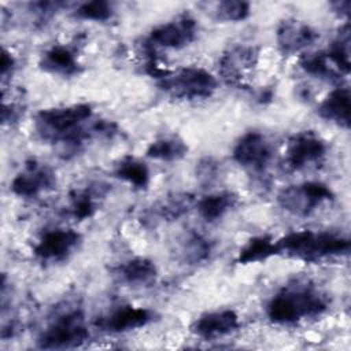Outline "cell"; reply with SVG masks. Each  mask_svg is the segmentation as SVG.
Returning a JSON list of instances; mask_svg holds the SVG:
<instances>
[{
  "instance_id": "6da1fadb",
  "label": "cell",
  "mask_w": 351,
  "mask_h": 351,
  "mask_svg": "<svg viewBox=\"0 0 351 351\" xmlns=\"http://www.w3.org/2000/svg\"><path fill=\"white\" fill-rule=\"evenodd\" d=\"M92 115L88 103L44 108L36 114L34 128L41 140L59 144L63 152H77L88 138L96 136Z\"/></svg>"
},
{
  "instance_id": "7a4b0ae2",
  "label": "cell",
  "mask_w": 351,
  "mask_h": 351,
  "mask_svg": "<svg viewBox=\"0 0 351 351\" xmlns=\"http://www.w3.org/2000/svg\"><path fill=\"white\" fill-rule=\"evenodd\" d=\"M328 308L326 295L308 281H293L276 292L266 306L267 318L277 325H292L321 315Z\"/></svg>"
},
{
  "instance_id": "3957f363",
  "label": "cell",
  "mask_w": 351,
  "mask_h": 351,
  "mask_svg": "<svg viewBox=\"0 0 351 351\" xmlns=\"http://www.w3.org/2000/svg\"><path fill=\"white\" fill-rule=\"evenodd\" d=\"M278 255L304 262H319L350 251L347 237L326 230H295L277 240Z\"/></svg>"
},
{
  "instance_id": "277c9868",
  "label": "cell",
  "mask_w": 351,
  "mask_h": 351,
  "mask_svg": "<svg viewBox=\"0 0 351 351\" xmlns=\"http://www.w3.org/2000/svg\"><path fill=\"white\" fill-rule=\"evenodd\" d=\"M158 84L170 97L191 101L208 99L218 88L217 77L197 66H184L170 70L165 77L158 80Z\"/></svg>"
},
{
  "instance_id": "5b68a950",
  "label": "cell",
  "mask_w": 351,
  "mask_h": 351,
  "mask_svg": "<svg viewBox=\"0 0 351 351\" xmlns=\"http://www.w3.org/2000/svg\"><path fill=\"white\" fill-rule=\"evenodd\" d=\"M89 337L82 311L69 310L56 318L40 333L37 344L45 350L75 348Z\"/></svg>"
},
{
  "instance_id": "8992f818",
  "label": "cell",
  "mask_w": 351,
  "mask_h": 351,
  "mask_svg": "<svg viewBox=\"0 0 351 351\" xmlns=\"http://www.w3.org/2000/svg\"><path fill=\"white\" fill-rule=\"evenodd\" d=\"M335 197L332 189L319 181H306L282 188L277 195L278 206L295 217H307Z\"/></svg>"
},
{
  "instance_id": "52a82bcc",
  "label": "cell",
  "mask_w": 351,
  "mask_h": 351,
  "mask_svg": "<svg viewBox=\"0 0 351 351\" xmlns=\"http://www.w3.org/2000/svg\"><path fill=\"white\" fill-rule=\"evenodd\" d=\"M261 59V48L254 44H233L218 60V74L230 86L244 88Z\"/></svg>"
},
{
  "instance_id": "ba28073f",
  "label": "cell",
  "mask_w": 351,
  "mask_h": 351,
  "mask_svg": "<svg viewBox=\"0 0 351 351\" xmlns=\"http://www.w3.org/2000/svg\"><path fill=\"white\" fill-rule=\"evenodd\" d=\"M328 147L325 141L313 130H302L292 134L285 145L284 165L299 171L319 165L326 156Z\"/></svg>"
},
{
  "instance_id": "9c48e42d",
  "label": "cell",
  "mask_w": 351,
  "mask_h": 351,
  "mask_svg": "<svg viewBox=\"0 0 351 351\" xmlns=\"http://www.w3.org/2000/svg\"><path fill=\"white\" fill-rule=\"evenodd\" d=\"M197 23L189 14H181L167 22L155 26L147 38L149 45L166 49H182L195 41Z\"/></svg>"
},
{
  "instance_id": "30bf717a",
  "label": "cell",
  "mask_w": 351,
  "mask_h": 351,
  "mask_svg": "<svg viewBox=\"0 0 351 351\" xmlns=\"http://www.w3.org/2000/svg\"><path fill=\"white\" fill-rule=\"evenodd\" d=\"M56 188V174L51 166L36 159L27 160L10 184L14 195L33 199Z\"/></svg>"
},
{
  "instance_id": "8fae6325",
  "label": "cell",
  "mask_w": 351,
  "mask_h": 351,
  "mask_svg": "<svg viewBox=\"0 0 351 351\" xmlns=\"http://www.w3.org/2000/svg\"><path fill=\"white\" fill-rule=\"evenodd\" d=\"M81 241V234L71 228L49 229L38 237L33 245V254L43 262H62L78 248Z\"/></svg>"
},
{
  "instance_id": "7c38bea8",
  "label": "cell",
  "mask_w": 351,
  "mask_h": 351,
  "mask_svg": "<svg viewBox=\"0 0 351 351\" xmlns=\"http://www.w3.org/2000/svg\"><path fill=\"white\" fill-rule=\"evenodd\" d=\"M232 156L241 167L262 171L273 158V145L263 133L251 130L236 141Z\"/></svg>"
},
{
  "instance_id": "4fadbf2b",
  "label": "cell",
  "mask_w": 351,
  "mask_h": 351,
  "mask_svg": "<svg viewBox=\"0 0 351 351\" xmlns=\"http://www.w3.org/2000/svg\"><path fill=\"white\" fill-rule=\"evenodd\" d=\"M155 313L138 306H119L110 313L101 315L96 321V326L106 333H126L147 326L154 321Z\"/></svg>"
},
{
  "instance_id": "5bb4252c",
  "label": "cell",
  "mask_w": 351,
  "mask_h": 351,
  "mask_svg": "<svg viewBox=\"0 0 351 351\" xmlns=\"http://www.w3.org/2000/svg\"><path fill=\"white\" fill-rule=\"evenodd\" d=\"M196 206V197L189 192H171L152 203L143 214L145 225L173 222L188 214Z\"/></svg>"
},
{
  "instance_id": "9a60e30c",
  "label": "cell",
  "mask_w": 351,
  "mask_h": 351,
  "mask_svg": "<svg viewBox=\"0 0 351 351\" xmlns=\"http://www.w3.org/2000/svg\"><path fill=\"white\" fill-rule=\"evenodd\" d=\"M318 37L319 34L313 26L295 18L281 21L276 29V44L284 55H295L307 49Z\"/></svg>"
},
{
  "instance_id": "2e32d148",
  "label": "cell",
  "mask_w": 351,
  "mask_h": 351,
  "mask_svg": "<svg viewBox=\"0 0 351 351\" xmlns=\"http://www.w3.org/2000/svg\"><path fill=\"white\" fill-rule=\"evenodd\" d=\"M240 317L230 308L207 311L199 315L191 325V330L200 339L215 340L232 335L240 328Z\"/></svg>"
},
{
  "instance_id": "e0dca14e",
  "label": "cell",
  "mask_w": 351,
  "mask_h": 351,
  "mask_svg": "<svg viewBox=\"0 0 351 351\" xmlns=\"http://www.w3.org/2000/svg\"><path fill=\"white\" fill-rule=\"evenodd\" d=\"M38 66L43 71L59 77H74L82 70L75 48L66 44H53L47 48L40 56Z\"/></svg>"
},
{
  "instance_id": "ac0fdd59",
  "label": "cell",
  "mask_w": 351,
  "mask_h": 351,
  "mask_svg": "<svg viewBox=\"0 0 351 351\" xmlns=\"http://www.w3.org/2000/svg\"><path fill=\"white\" fill-rule=\"evenodd\" d=\"M213 241L195 229L185 230L174 241L173 254L182 265H197L210 258Z\"/></svg>"
},
{
  "instance_id": "d6986e66",
  "label": "cell",
  "mask_w": 351,
  "mask_h": 351,
  "mask_svg": "<svg viewBox=\"0 0 351 351\" xmlns=\"http://www.w3.org/2000/svg\"><path fill=\"white\" fill-rule=\"evenodd\" d=\"M112 276L129 287H148L158 277L155 262L144 256H134L112 267Z\"/></svg>"
},
{
  "instance_id": "ffe728a7",
  "label": "cell",
  "mask_w": 351,
  "mask_h": 351,
  "mask_svg": "<svg viewBox=\"0 0 351 351\" xmlns=\"http://www.w3.org/2000/svg\"><path fill=\"white\" fill-rule=\"evenodd\" d=\"M350 89L339 86L330 90L318 106V115L339 128H350Z\"/></svg>"
},
{
  "instance_id": "44dd1931",
  "label": "cell",
  "mask_w": 351,
  "mask_h": 351,
  "mask_svg": "<svg viewBox=\"0 0 351 351\" xmlns=\"http://www.w3.org/2000/svg\"><path fill=\"white\" fill-rule=\"evenodd\" d=\"M299 64L306 74L321 80L337 81L341 77L348 75L337 66V63L326 49L304 53L300 58Z\"/></svg>"
},
{
  "instance_id": "7402d4cb",
  "label": "cell",
  "mask_w": 351,
  "mask_h": 351,
  "mask_svg": "<svg viewBox=\"0 0 351 351\" xmlns=\"http://www.w3.org/2000/svg\"><path fill=\"white\" fill-rule=\"evenodd\" d=\"M237 203L239 195L233 191H218L196 200L195 207L204 221L214 222L221 219L230 210H233Z\"/></svg>"
},
{
  "instance_id": "603a6c76",
  "label": "cell",
  "mask_w": 351,
  "mask_h": 351,
  "mask_svg": "<svg viewBox=\"0 0 351 351\" xmlns=\"http://www.w3.org/2000/svg\"><path fill=\"white\" fill-rule=\"evenodd\" d=\"M188 151H189V147L182 137L177 134H170V136L159 137L152 143H149V145L147 147L145 155L154 160L177 162L185 158Z\"/></svg>"
},
{
  "instance_id": "cb8c5ba5",
  "label": "cell",
  "mask_w": 351,
  "mask_h": 351,
  "mask_svg": "<svg viewBox=\"0 0 351 351\" xmlns=\"http://www.w3.org/2000/svg\"><path fill=\"white\" fill-rule=\"evenodd\" d=\"M278 255L277 240L271 236L261 234L250 239L239 251L236 262L240 265L265 262L271 256Z\"/></svg>"
},
{
  "instance_id": "d4e9b609",
  "label": "cell",
  "mask_w": 351,
  "mask_h": 351,
  "mask_svg": "<svg viewBox=\"0 0 351 351\" xmlns=\"http://www.w3.org/2000/svg\"><path fill=\"white\" fill-rule=\"evenodd\" d=\"M114 174L117 178L128 182L136 189H145L151 181L148 166L132 155H125L118 160L114 169Z\"/></svg>"
},
{
  "instance_id": "484cf974",
  "label": "cell",
  "mask_w": 351,
  "mask_h": 351,
  "mask_svg": "<svg viewBox=\"0 0 351 351\" xmlns=\"http://www.w3.org/2000/svg\"><path fill=\"white\" fill-rule=\"evenodd\" d=\"M100 195H101L100 189L95 186L74 191L70 195V202H69L70 215L78 221H84L93 217V214L97 210V200Z\"/></svg>"
},
{
  "instance_id": "4316f807",
  "label": "cell",
  "mask_w": 351,
  "mask_h": 351,
  "mask_svg": "<svg viewBox=\"0 0 351 351\" xmlns=\"http://www.w3.org/2000/svg\"><path fill=\"white\" fill-rule=\"evenodd\" d=\"M251 4L240 0L219 1L213 5V18L219 22H240L248 18Z\"/></svg>"
},
{
  "instance_id": "83f0119b",
  "label": "cell",
  "mask_w": 351,
  "mask_h": 351,
  "mask_svg": "<svg viewBox=\"0 0 351 351\" xmlns=\"http://www.w3.org/2000/svg\"><path fill=\"white\" fill-rule=\"evenodd\" d=\"M77 19L82 21H93V22H106L112 18L114 7L112 3L104 0L86 1L77 7L73 14Z\"/></svg>"
},
{
  "instance_id": "f1b7e54d",
  "label": "cell",
  "mask_w": 351,
  "mask_h": 351,
  "mask_svg": "<svg viewBox=\"0 0 351 351\" xmlns=\"http://www.w3.org/2000/svg\"><path fill=\"white\" fill-rule=\"evenodd\" d=\"M222 163L214 156H204L195 166V177L203 188L215 185L222 177Z\"/></svg>"
},
{
  "instance_id": "f546056e",
  "label": "cell",
  "mask_w": 351,
  "mask_h": 351,
  "mask_svg": "<svg viewBox=\"0 0 351 351\" xmlns=\"http://www.w3.org/2000/svg\"><path fill=\"white\" fill-rule=\"evenodd\" d=\"M15 69H16V60H15L14 55L4 48L3 58H1V80H3V82L7 80L8 75H12Z\"/></svg>"
},
{
  "instance_id": "4dcf8cb0",
  "label": "cell",
  "mask_w": 351,
  "mask_h": 351,
  "mask_svg": "<svg viewBox=\"0 0 351 351\" xmlns=\"http://www.w3.org/2000/svg\"><path fill=\"white\" fill-rule=\"evenodd\" d=\"M330 7L333 8L335 12H337L340 16H348L350 12V1L344 0V1H333L330 3Z\"/></svg>"
}]
</instances>
